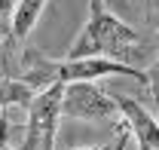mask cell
<instances>
[{"label": "cell", "instance_id": "obj_1", "mask_svg": "<svg viewBox=\"0 0 159 150\" xmlns=\"http://www.w3.org/2000/svg\"><path fill=\"white\" fill-rule=\"evenodd\" d=\"M141 52V37L132 25L110 12L104 3H89V19L74 37L67 58H113L129 64Z\"/></svg>", "mask_w": 159, "mask_h": 150}, {"label": "cell", "instance_id": "obj_2", "mask_svg": "<svg viewBox=\"0 0 159 150\" xmlns=\"http://www.w3.org/2000/svg\"><path fill=\"white\" fill-rule=\"evenodd\" d=\"M113 74L147 83V74L135 71L132 64L113 61V58H61V61H49V58H40L31 52L25 71H21V77L28 83H34L37 89H46L52 83H95L101 77H113Z\"/></svg>", "mask_w": 159, "mask_h": 150}, {"label": "cell", "instance_id": "obj_3", "mask_svg": "<svg viewBox=\"0 0 159 150\" xmlns=\"http://www.w3.org/2000/svg\"><path fill=\"white\" fill-rule=\"evenodd\" d=\"M61 98H64V83H52L40 89L28 107V123H25V138L19 150H55V132L61 120Z\"/></svg>", "mask_w": 159, "mask_h": 150}, {"label": "cell", "instance_id": "obj_4", "mask_svg": "<svg viewBox=\"0 0 159 150\" xmlns=\"http://www.w3.org/2000/svg\"><path fill=\"white\" fill-rule=\"evenodd\" d=\"M116 113H119L116 98H110L101 86H95V83H64L61 116L86 120V123H110V120H116Z\"/></svg>", "mask_w": 159, "mask_h": 150}, {"label": "cell", "instance_id": "obj_5", "mask_svg": "<svg viewBox=\"0 0 159 150\" xmlns=\"http://www.w3.org/2000/svg\"><path fill=\"white\" fill-rule=\"evenodd\" d=\"M116 104H119V116H122L129 135L138 141V150H159V116L156 113H150L132 95H116Z\"/></svg>", "mask_w": 159, "mask_h": 150}, {"label": "cell", "instance_id": "obj_6", "mask_svg": "<svg viewBox=\"0 0 159 150\" xmlns=\"http://www.w3.org/2000/svg\"><path fill=\"white\" fill-rule=\"evenodd\" d=\"M40 89L34 83H28L25 77H0V110H6V107H31V101H34V95Z\"/></svg>", "mask_w": 159, "mask_h": 150}, {"label": "cell", "instance_id": "obj_7", "mask_svg": "<svg viewBox=\"0 0 159 150\" xmlns=\"http://www.w3.org/2000/svg\"><path fill=\"white\" fill-rule=\"evenodd\" d=\"M43 6L46 0H19V9H16V21H12V40L21 43L28 40V34L34 31V25L43 16Z\"/></svg>", "mask_w": 159, "mask_h": 150}, {"label": "cell", "instance_id": "obj_8", "mask_svg": "<svg viewBox=\"0 0 159 150\" xmlns=\"http://www.w3.org/2000/svg\"><path fill=\"white\" fill-rule=\"evenodd\" d=\"M19 0H0V34L12 40V21H16Z\"/></svg>", "mask_w": 159, "mask_h": 150}, {"label": "cell", "instance_id": "obj_9", "mask_svg": "<svg viewBox=\"0 0 159 150\" xmlns=\"http://www.w3.org/2000/svg\"><path fill=\"white\" fill-rule=\"evenodd\" d=\"M144 74H147V89H150V98H153V104H156V110H159V55L153 58V64H150Z\"/></svg>", "mask_w": 159, "mask_h": 150}, {"label": "cell", "instance_id": "obj_10", "mask_svg": "<svg viewBox=\"0 0 159 150\" xmlns=\"http://www.w3.org/2000/svg\"><path fill=\"white\" fill-rule=\"evenodd\" d=\"M129 129H122L116 135V141H110V144H95V147H80V150H125V144H129Z\"/></svg>", "mask_w": 159, "mask_h": 150}, {"label": "cell", "instance_id": "obj_11", "mask_svg": "<svg viewBox=\"0 0 159 150\" xmlns=\"http://www.w3.org/2000/svg\"><path fill=\"white\" fill-rule=\"evenodd\" d=\"M0 55H3V34H0ZM0 74H3V61H0Z\"/></svg>", "mask_w": 159, "mask_h": 150}, {"label": "cell", "instance_id": "obj_12", "mask_svg": "<svg viewBox=\"0 0 159 150\" xmlns=\"http://www.w3.org/2000/svg\"><path fill=\"white\" fill-rule=\"evenodd\" d=\"M89 3H104V6H107V3H110V0H89Z\"/></svg>", "mask_w": 159, "mask_h": 150}, {"label": "cell", "instance_id": "obj_13", "mask_svg": "<svg viewBox=\"0 0 159 150\" xmlns=\"http://www.w3.org/2000/svg\"><path fill=\"white\" fill-rule=\"evenodd\" d=\"M0 150H12V147H9V144H3V141H0Z\"/></svg>", "mask_w": 159, "mask_h": 150}]
</instances>
